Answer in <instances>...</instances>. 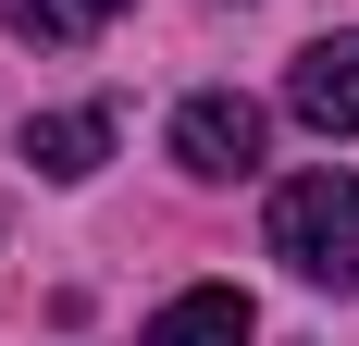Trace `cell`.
I'll return each mask as SVG.
<instances>
[{"label":"cell","instance_id":"cell-1","mask_svg":"<svg viewBox=\"0 0 359 346\" xmlns=\"http://www.w3.org/2000/svg\"><path fill=\"white\" fill-rule=\"evenodd\" d=\"M273 260H285L297 284H334V297H347L359 284V173H297V186H273Z\"/></svg>","mask_w":359,"mask_h":346},{"label":"cell","instance_id":"cell-2","mask_svg":"<svg viewBox=\"0 0 359 346\" xmlns=\"http://www.w3.org/2000/svg\"><path fill=\"white\" fill-rule=\"evenodd\" d=\"M174 161H186V173H248V161H260V99L198 87V99L174 111Z\"/></svg>","mask_w":359,"mask_h":346},{"label":"cell","instance_id":"cell-3","mask_svg":"<svg viewBox=\"0 0 359 346\" xmlns=\"http://www.w3.org/2000/svg\"><path fill=\"white\" fill-rule=\"evenodd\" d=\"M285 111L297 124H323V137H359V25L347 37H310L285 74Z\"/></svg>","mask_w":359,"mask_h":346},{"label":"cell","instance_id":"cell-4","mask_svg":"<svg viewBox=\"0 0 359 346\" xmlns=\"http://www.w3.org/2000/svg\"><path fill=\"white\" fill-rule=\"evenodd\" d=\"M248 334H260V310L236 297V284H186L174 310L149 321V346H248Z\"/></svg>","mask_w":359,"mask_h":346},{"label":"cell","instance_id":"cell-5","mask_svg":"<svg viewBox=\"0 0 359 346\" xmlns=\"http://www.w3.org/2000/svg\"><path fill=\"white\" fill-rule=\"evenodd\" d=\"M25 161L50 173V186L100 173V161H111V111H37V124H25Z\"/></svg>","mask_w":359,"mask_h":346},{"label":"cell","instance_id":"cell-6","mask_svg":"<svg viewBox=\"0 0 359 346\" xmlns=\"http://www.w3.org/2000/svg\"><path fill=\"white\" fill-rule=\"evenodd\" d=\"M0 25H13V37H74V13H62V0H0Z\"/></svg>","mask_w":359,"mask_h":346},{"label":"cell","instance_id":"cell-7","mask_svg":"<svg viewBox=\"0 0 359 346\" xmlns=\"http://www.w3.org/2000/svg\"><path fill=\"white\" fill-rule=\"evenodd\" d=\"M62 13H74V25H111V13H124V0H62Z\"/></svg>","mask_w":359,"mask_h":346}]
</instances>
